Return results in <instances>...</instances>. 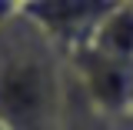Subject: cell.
I'll return each instance as SVG.
<instances>
[{
    "instance_id": "6da1fadb",
    "label": "cell",
    "mask_w": 133,
    "mask_h": 130,
    "mask_svg": "<svg viewBox=\"0 0 133 130\" xmlns=\"http://www.w3.org/2000/svg\"><path fill=\"white\" fill-rule=\"evenodd\" d=\"M0 120L10 130H103L66 53L23 14L0 27Z\"/></svg>"
},
{
    "instance_id": "7a4b0ae2",
    "label": "cell",
    "mask_w": 133,
    "mask_h": 130,
    "mask_svg": "<svg viewBox=\"0 0 133 130\" xmlns=\"http://www.w3.org/2000/svg\"><path fill=\"white\" fill-rule=\"evenodd\" d=\"M120 0H23V17L66 57L93 40L103 17Z\"/></svg>"
},
{
    "instance_id": "3957f363",
    "label": "cell",
    "mask_w": 133,
    "mask_h": 130,
    "mask_svg": "<svg viewBox=\"0 0 133 130\" xmlns=\"http://www.w3.org/2000/svg\"><path fill=\"white\" fill-rule=\"evenodd\" d=\"M87 47L100 50L107 57H120V60H133V3L120 0L110 14L103 17V23L97 27L93 40Z\"/></svg>"
},
{
    "instance_id": "277c9868",
    "label": "cell",
    "mask_w": 133,
    "mask_h": 130,
    "mask_svg": "<svg viewBox=\"0 0 133 130\" xmlns=\"http://www.w3.org/2000/svg\"><path fill=\"white\" fill-rule=\"evenodd\" d=\"M20 14H23V0H0V27H7Z\"/></svg>"
},
{
    "instance_id": "5b68a950",
    "label": "cell",
    "mask_w": 133,
    "mask_h": 130,
    "mask_svg": "<svg viewBox=\"0 0 133 130\" xmlns=\"http://www.w3.org/2000/svg\"><path fill=\"white\" fill-rule=\"evenodd\" d=\"M0 130H10V127H7V123H3V120H0Z\"/></svg>"
}]
</instances>
